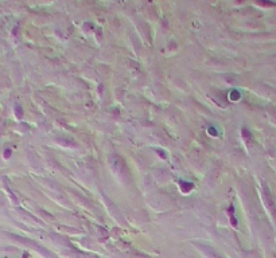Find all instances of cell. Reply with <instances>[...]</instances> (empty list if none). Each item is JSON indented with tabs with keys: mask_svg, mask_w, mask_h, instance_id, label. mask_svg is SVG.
Returning <instances> with one entry per match:
<instances>
[{
	"mask_svg": "<svg viewBox=\"0 0 276 258\" xmlns=\"http://www.w3.org/2000/svg\"><path fill=\"white\" fill-rule=\"evenodd\" d=\"M191 188H193V183H190V182H180V190H182V192H189Z\"/></svg>",
	"mask_w": 276,
	"mask_h": 258,
	"instance_id": "cell-1",
	"label": "cell"
},
{
	"mask_svg": "<svg viewBox=\"0 0 276 258\" xmlns=\"http://www.w3.org/2000/svg\"><path fill=\"white\" fill-rule=\"evenodd\" d=\"M207 133H209L210 136H217L218 133H217V130H216V128H213V126H210L209 129H207Z\"/></svg>",
	"mask_w": 276,
	"mask_h": 258,
	"instance_id": "cell-4",
	"label": "cell"
},
{
	"mask_svg": "<svg viewBox=\"0 0 276 258\" xmlns=\"http://www.w3.org/2000/svg\"><path fill=\"white\" fill-rule=\"evenodd\" d=\"M10 155H11V151H10V149H7V152H6V157H8Z\"/></svg>",
	"mask_w": 276,
	"mask_h": 258,
	"instance_id": "cell-5",
	"label": "cell"
},
{
	"mask_svg": "<svg viewBox=\"0 0 276 258\" xmlns=\"http://www.w3.org/2000/svg\"><path fill=\"white\" fill-rule=\"evenodd\" d=\"M238 98H240V93L236 92V90H233V92L230 93V99H232V101H237Z\"/></svg>",
	"mask_w": 276,
	"mask_h": 258,
	"instance_id": "cell-2",
	"label": "cell"
},
{
	"mask_svg": "<svg viewBox=\"0 0 276 258\" xmlns=\"http://www.w3.org/2000/svg\"><path fill=\"white\" fill-rule=\"evenodd\" d=\"M242 136H244V139H245L247 141H249V140H251V134H249V130H248L247 128H244V129H242Z\"/></svg>",
	"mask_w": 276,
	"mask_h": 258,
	"instance_id": "cell-3",
	"label": "cell"
}]
</instances>
